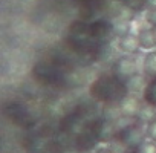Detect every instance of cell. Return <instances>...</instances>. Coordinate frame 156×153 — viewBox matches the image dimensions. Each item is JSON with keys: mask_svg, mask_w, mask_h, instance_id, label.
Listing matches in <instances>:
<instances>
[{"mask_svg": "<svg viewBox=\"0 0 156 153\" xmlns=\"http://www.w3.org/2000/svg\"><path fill=\"white\" fill-rule=\"evenodd\" d=\"M142 100H144L145 104L156 107V78H151L147 83V86L142 92Z\"/></svg>", "mask_w": 156, "mask_h": 153, "instance_id": "4fadbf2b", "label": "cell"}, {"mask_svg": "<svg viewBox=\"0 0 156 153\" xmlns=\"http://www.w3.org/2000/svg\"><path fill=\"white\" fill-rule=\"evenodd\" d=\"M67 43L70 49H73L76 54H94L101 46L94 40L89 29V23L81 20L70 23L67 31Z\"/></svg>", "mask_w": 156, "mask_h": 153, "instance_id": "7a4b0ae2", "label": "cell"}, {"mask_svg": "<svg viewBox=\"0 0 156 153\" xmlns=\"http://www.w3.org/2000/svg\"><path fill=\"white\" fill-rule=\"evenodd\" d=\"M119 2H121L122 6H126L132 12H136V11H141L147 6L148 0H119Z\"/></svg>", "mask_w": 156, "mask_h": 153, "instance_id": "5bb4252c", "label": "cell"}, {"mask_svg": "<svg viewBox=\"0 0 156 153\" xmlns=\"http://www.w3.org/2000/svg\"><path fill=\"white\" fill-rule=\"evenodd\" d=\"M129 94L126 81L119 80L113 73H103L97 76L89 86V95L97 103L106 106H118Z\"/></svg>", "mask_w": 156, "mask_h": 153, "instance_id": "6da1fadb", "label": "cell"}, {"mask_svg": "<svg viewBox=\"0 0 156 153\" xmlns=\"http://www.w3.org/2000/svg\"><path fill=\"white\" fill-rule=\"evenodd\" d=\"M118 48L126 55H135V54H138V51L141 49L138 34L130 32V34H126V35L119 37L118 38Z\"/></svg>", "mask_w": 156, "mask_h": 153, "instance_id": "52a82bcc", "label": "cell"}, {"mask_svg": "<svg viewBox=\"0 0 156 153\" xmlns=\"http://www.w3.org/2000/svg\"><path fill=\"white\" fill-rule=\"evenodd\" d=\"M145 138H147V130H144L142 124L138 121V123L119 130L116 141L129 150H136L145 141Z\"/></svg>", "mask_w": 156, "mask_h": 153, "instance_id": "3957f363", "label": "cell"}, {"mask_svg": "<svg viewBox=\"0 0 156 153\" xmlns=\"http://www.w3.org/2000/svg\"><path fill=\"white\" fill-rule=\"evenodd\" d=\"M124 153H136L135 150H129V151H124Z\"/></svg>", "mask_w": 156, "mask_h": 153, "instance_id": "d6986e66", "label": "cell"}, {"mask_svg": "<svg viewBox=\"0 0 156 153\" xmlns=\"http://www.w3.org/2000/svg\"><path fill=\"white\" fill-rule=\"evenodd\" d=\"M112 73L116 75L119 80L122 81H127L130 80L132 76H135L138 73V64H136V60L133 55H121L118 57L115 61H113V66H112Z\"/></svg>", "mask_w": 156, "mask_h": 153, "instance_id": "5b68a950", "label": "cell"}, {"mask_svg": "<svg viewBox=\"0 0 156 153\" xmlns=\"http://www.w3.org/2000/svg\"><path fill=\"white\" fill-rule=\"evenodd\" d=\"M145 20H147V23H148L151 28H156V6H151V8L147 11Z\"/></svg>", "mask_w": 156, "mask_h": 153, "instance_id": "2e32d148", "label": "cell"}, {"mask_svg": "<svg viewBox=\"0 0 156 153\" xmlns=\"http://www.w3.org/2000/svg\"><path fill=\"white\" fill-rule=\"evenodd\" d=\"M32 73L35 80L40 81L41 84H58L63 80V72L60 67L51 61H38L32 67Z\"/></svg>", "mask_w": 156, "mask_h": 153, "instance_id": "277c9868", "label": "cell"}, {"mask_svg": "<svg viewBox=\"0 0 156 153\" xmlns=\"http://www.w3.org/2000/svg\"><path fill=\"white\" fill-rule=\"evenodd\" d=\"M141 101L138 100V97L135 94H129L119 104H118V109H119V115H127V116H135L138 115L139 109H141Z\"/></svg>", "mask_w": 156, "mask_h": 153, "instance_id": "ba28073f", "label": "cell"}, {"mask_svg": "<svg viewBox=\"0 0 156 153\" xmlns=\"http://www.w3.org/2000/svg\"><path fill=\"white\" fill-rule=\"evenodd\" d=\"M147 139H150V141H153V142H156V119L154 121H151L148 126H147Z\"/></svg>", "mask_w": 156, "mask_h": 153, "instance_id": "e0dca14e", "label": "cell"}, {"mask_svg": "<svg viewBox=\"0 0 156 153\" xmlns=\"http://www.w3.org/2000/svg\"><path fill=\"white\" fill-rule=\"evenodd\" d=\"M135 151L136 153H156V142H153L150 139H145Z\"/></svg>", "mask_w": 156, "mask_h": 153, "instance_id": "9a60e30c", "label": "cell"}, {"mask_svg": "<svg viewBox=\"0 0 156 153\" xmlns=\"http://www.w3.org/2000/svg\"><path fill=\"white\" fill-rule=\"evenodd\" d=\"M153 31H154V38H156V28H153Z\"/></svg>", "mask_w": 156, "mask_h": 153, "instance_id": "ffe728a7", "label": "cell"}, {"mask_svg": "<svg viewBox=\"0 0 156 153\" xmlns=\"http://www.w3.org/2000/svg\"><path fill=\"white\" fill-rule=\"evenodd\" d=\"M142 70L148 78H156V51H150L144 55L142 60Z\"/></svg>", "mask_w": 156, "mask_h": 153, "instance_id": "30bf717a", "label": "cell"}, {"mask_svg": "<svg viewBox=\"0 0 156 153\" xmlns=\"http://www.w3.org/2000/svg\"><path fill=\"white\" fill-rule=\"evenodd\" d=\"M148 81H145V75H139L136 73L135 76H132L130 80L126 81L127 87H129V92L130 94H136V92H144L145 86H147Z\"/></svg>", "mask_w": 156, "mask_h": 153, "instance_id": "7c38bea8", "label": "cell"}, {"mask_svg": "<svg viewBox=\"0 0 156 153\" xmlns=\"http://www.w3.org/2000/svg\"><path fill=\"white\" fill-rule=\"evenodd\" d=\"M138 38H139L141 49L150 51V49L156 48V38H154V31H153V28H142V29L138 32Z\"/></svg>", "mask_w": 156, "mask_h": 153, "instance_id": "9c48e42d", "label": "cell"}, {"mask_svg": "<svg viewBox=\"0 0 156 153\" xmlns=\"http://www.w3.org/2000/svg\"><path fill=\"white\" fill-rule=\"evenodd\" d=\"M94 153H115L110 147H101V148H97Z\"/></svg>", "mask_w": 156, "mask_h": 153, "instance_id": "ac0fdd59", "label": "cell"}, {"mask_svg": "<svg viewBox=\"0 0 156 153\" xmlns=\"http://www.w3.org/2000/svg\"><path fill=\"white\" fill-rule=\"evenodd\" d=\"M136 118H138V121H139L141 124H147V126H148L151 121L156 119V107H153V106L144 103V104L141 106V109H139Z\"/></svg>", "mask_w": 156, "mask_h": 153, "instance_id": "8fae6325", "label": "cell"}, {"mask_svg": "<svg viewBox=\"0 0 156 153\" xmlns=\"http://www.w3.org/2000/svg\"><path fill=\"white\" fill-rule=\"evenodd\" d=\"M89 29L90 34L94 37V40L100 44H104L110 40L112 35H115L113 32V23L106 20V19H97L94 22L89 23Z\"/></svg>", "mask_w": 156, "mask_h": 153, "instance_id": "8992f818", "label": "cell"}]
</instances>
